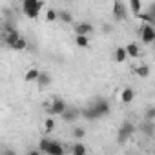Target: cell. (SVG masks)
Masks as SVG:
<instances>
[{
  "instance_id": "1",
  "label": "cell",
  "mask_w": 155,
  "mask_h": 155,
  "mask_svg": "<svg viewBox=\"0 0 155 155\" xmlns=\"http://www.w3.org/2000/svg\"><path fill=\"white\" fill-rule=\"evenodd\" d=\"M110 111H111L110 102H108L106 99H102V97H97V99H93V101L82 110V117H84L86 120H99V119H102V117H108Z\"/></svg>"
},
{
  "instance_id": "2",
  "label": "cell",
  "mask_w": 155,
  "mask_h": 155,
  "mask_svg": "<svg viewBox=\"0 0 155 155\" xmlns=\"http://www.w3.org/2000/svg\"><path fill=\"white\" fill-rule=\"evenodd\" d=\"M38 148H40L44 153H49V155H64V146H62L58 140H51V139H48V137H42V139H40Z\"/></svg>"
},
{
  "instance_id": "3",
  "label": "cell",
  "mask_w": 155,
  "mask_h": 155,
  "mask_svg": "<svg viewBox=\"0 0 155 155\" xmlns=\"http://www.w3.org/2000/svg\"><path fill=\"white\" fill-rule=\"evenodd\" d=\"M22 11L28 18L35 20V18H38V15L42 11V2L40 0H22Z\"/></svg>"
},
{
  "instance_id": "4",
  "label": "cell",
  "mask_w": 155,
  "mask_h": 155,
  "mask_svg": "<svg viewBox=\"0 0 155 155\" xmlns=\"http://www.w3.org/2000/svg\"><path fill=\"white\" fill-rule=\"evenodd\" d=\"M133 133H135V126H133L130 120H124V122L119 126V131H117V142H119V144H126V142L131 139Z\"/></svg>"
},
{
  "instance_id": "5",
  "label": "cell",
  "mask_w": 155,
  "mask_h": 155,
  "mask_svg": "<svg viewBox=\"0 0 155 155\" xmlns=\"http://www.w3.org/2000/svg\"><path fill=\"white\" fill-rule=\"evenodd\" d=\"M66 110H68V106H66V102H64L60 97H55V99L46 106V113L51 115V117H55V115H62Z\"/></svg>"
},
{
  "instance_id": "6",
  "label": "cell",
  "mask_w": 155,
  "mask_h": 155,
  "mask_svg": "<svg viewBox=\"0 0 155 155\" xmlns=\"http://www.w3.org/2000/svg\"><path fill=\"white\" fill-rule=\"evenodd\" d=\"M111 15H113V20H117V22H124L128 18V8L122 4V0H115Z\"/></svg>"
},
{
  "instance_id": "7",
  "label": "cell",
  "mask_w": 155,
  "mask_h": 155,
  "mask_svg": "<svg viewBox=\"0 0 155 155\" xmlns=\"http://www.w3.org/2000/svg\"><path fill=\"white\" fill-rule=\"evenodd\" d=\"M140 38L144 44H151L155 42V28L151 24H144L142 29H140Z\"/></svg>"
},
{
  "instance_id": "8",
  "label": "cell",
  "mask_w": 155,
  "mask_h": 155,
  "mask_svg": "<svg viewBox=\"0 0 155 155\" xmlns=\"http://www.w3.org/2000/svg\"><path fill=\"white\" fill-rule=\"evenodd\" d=\"M81 115H82V110H79V108H68L60 117H62V120H64V122L71 124V122H75L77 119H79Z\"/></svg>"
},
{
  "instance_id": "9",
  "label": "cell",
  "mask_w": 155,
  "mask_h": 155,
  "mask_svg": "<svg viewBox=\"0 0 155 155\" xmlns=\"http://www.w3.org/2000/svg\"><path fill=\"white\" fill-rule=\"evenodd\" d=\"M93 31V24L91 22H77L75 24V33L77 35H90Z\"/></svg>"
},
{
  "instance_id": "10",
  "label": "cell",
  "mask_w": 155,
  "mask_h": 155,
  "mask_svg": "<svg viewBox=\"0 0 155 155\" xmlns=\"http://www.w3.org/2000/svg\"><path fill=\"white\" fill-rule=\"evenodd\" d=\"M2 38H4V44H6L8 48H11V46L20 38V33H18L17 29H13V31H9V33H2Z\"/></svg>"
},
{
  "instance_id": "11",
  "label": "cell",
  "mask_w": 155,
  "mask_h": 155,
  "mask_svg": "<svg viewBox=\"0 0 155 155\" xmlns=\"http://www.w3.org/2000/svg\"><path fill=\"white\" fill-rule=\"evenodd\" d=\"M140 131L146 135V137H153L155 135V120H144L140 124Z\"/></svg>"
},
{
  "instance_id": "12",
  "label": "cell",
  "mask_w": 155,
  "mask_h": 155,
  "mask_svg": "<svg viewBox=\"0 0 155 155\" xmlns=\"http://www.w3.org/2000/svg\"><path fill=\"white\" fill-rule=\"evenodd\" d=\"M133 99H135V91H133L131 88H124V90L120 91V101H122L124 104H130Z\"/></svg>"
},
{
  "instance_id": "13",
  "label": "cell",
  "mask_w": 155,
  "mask_h": 155,
  "mask_svg": "<svg viewBox=\"0 0 155 155\" xmlns=\"http://www.w3.org/2000/svg\"><path fill=\"white\" fill-rule=\"evenodd\" d=\"M113 58H115L117 64H122V62L128 58V51H126V48H117L115 53H113Z\"/></svg>"
},
{
  "instance_id": "14",
  "label": "cell",
  "mask_w": 155,
  "mask_h": 155,
  "mask_svg": "<svg viewBox=\"0 0 155 155\" xmlns=\"http://www.w3.org/2000/svg\"><path fill=\"white\" fill-rule=\"evenodd\" d=\"M126 51H128V57H131V58H137V57L140 55V48H139V44H135V42H130V44L126 46Z\"/></svg>"
},
{
  "instance_id": "15",
  "label": "cell",
  "mask_w": 155,
  "mask_h": 155,
  "mask_svg": "<svg viewBox=\"0 0 155 155\" xmlns=\"http://www.w3.org/2000/svg\"><path fill=\"white\" fill-rule=\"evenodd\" d=\"M38 86L40 88H46V86H49L51 84V75L49 73H46V71H40V75H38Z\"/></svg>"
},
{
  "instance_id": "16",
  "label": "cell",
  "mask_w": 155,
  "mask_h": 155,
  "mask_svg": "<svg viewBox=\"0 0 155 155\" xmlns=\"http://www.w3.org/2000/svg\"><path fill=\"white\" fill-rule=\"evenodd\" d=\"M38 75H40V71H38L37 68H29L24 79H26L28 82H37V81H38Z\"/></svg>"
},
{
  "instance_id": "17",
  "label": "cell",
  "mask_w": 155,
  "mask_h": 155,
  "mask_svg": "<svg viewBox=\"0 0 155 155\" xmlns=\"http://www.w3.org/2000/svg\"><path fill=\"white\" fill-rule=\"evenodd\" d=\"M130 9H131V13L135 17H139L142 13V2L140 0H130Z\"/></svg>"
},
{
  "instance_id": "18",
  "label": "cell",
  "mask_w": 155,
  "mask_h": 155,
  "mask_svg": "<svg viewBox=\"0 0 155 155\" xmlns=\"http://www.w3.org/2000/svg\"><path fill=\"white\" fill-rule=\"evenodd\" d=\"M58 20L64 22V24H73V15L69 11H66V9H60L58 11Z\"/></svg>"
},
{
  "instance_id": "19",
  "label": "cell",
  "mask_w": 155,
  "mask_h": 155,
  "mask_svg": "<svg viewBox=\"0 0 155 155\" xmlns=\"http://www.w3.org/2000/svg\"><path fill=\"white\" fill-rule=\"evenodd\" d=\"M86 151H88V148L84 144H81V142H75L71 146V153L73 155H86Z\"/></svg>"
},
{
  "instance_id": "20",
  "label": "cell",
  "mask_w": 155,
  "mask_h": 155,
  "mask_svg": "<svg viewBox=\"0 0 155 155\" xmlns=\"http://www.w3.org/2000/svg\"><path fill=\"white\" fill-rule=\"evenodd\" d=\"M90 35H77L75 37V42H77V46L79 48H88L90 46V38H88Z\"/></svg>"
},
{
  "instance_id": "21",
  "label": "cell",
  "mask_w": 155,
  "mask_h": 155,
  "mask_svg": "<svg viewBox=\"0 0 155 155\" xmlns=\"http://www.w3.org/2000/svg\"><path fill=\"white\" fill-rule=\"evenodd\" d=\"M11 49H15V51H24V49H28V40H26L24 37H20V38L11 46Z\"/></svg>"
},
{
  "instance_id": "22",
  "label": "cell",
  "mask_w": 155,
  "mask_h": 155,
  "mask_svg": "<svg viewBox=\"0 0 155 155\" xmlns=\"http://www.w3.org/2000/svg\"><path fill=\"white\" fill-rule=\"evenodd\" d=\"M135 73L140 77V79H146V77H150V68L146 64H140V66L135 68Z\"/></svg>"
},
{
  "instance_id": "23",
  "label": "cell",
  "mask_w": 155,
  "mask_h": 155,
  "mask_svg": "<svg viewBox=\"0 0 155 155\" xmlns=\"http://www.w3.org/2000/svg\"><path fill=\"white\" fill-rule=\"evenodd\" d=\"M71 135H73V139H75V140H81V139H84V137H86V130H84V128H81V126H75V128H73V131H71Z\"/></svg>"
},
{
  "instance_id": "24",
  "label": "cell",
  "mask_w": 155,
  "mask_h": 155,
  "mask_svg": "<svg viewBox=\"0 0 155 155\" xmlns=\"http://www.w3.org/2000/svg\"><path fill=\"white\" fill-rule=\"evenodd\" d=\"M144 120H155V106H150L144 110Z\"/></svg>"
},
{
  "instance_id": "25",
  "label": "cell",
  "mask_w": 155,
  "mask_h": 155,
  "mask_svg": "<svg viewBox=\"0 0 155 155\" xmlns=\"http://www.w3.org/2000/svg\"><path fill=\"white\" fill-rule=\"evenodd\" d=\"M46 20H48V22H55V20H58V11H55V9H48V11H46Z\"/></svg>"
},
{
  "instance_id": "26",
  "label": "cell",
  "mask_w": 155,
  "mask_h": 155,
  "mask_svg": "<svg viewBox=\"0 0 155 155\" xmlns=\"http://www.w3.org/2000/svg\"><path fill=\"white\" fill-rule=\"evenodd\" d=\"M139 18H140L144 24H151V26L155 24V18H153V17H151L148 11H146V13H140V15H139Z\"/></svg>"
},
{
  "instance_id": "27",
  "label": "cell",
  "mask_w": 155,
  "mask_h": 155,
  "mask_svg": "<svg viewBox=\"0 0 155 155\" xmlns=\"http://www.w3.org/2000/svg\"><path fill=\"white\" fill-rule=\"evenodd\" d=\"M44 128H46V131H48V133H51V131L55 130V120H53V117H51V115L46 119V122H44Z\"/></svg>"
},
{
  "instance_id": "28",
  "label": "cell",
  "mask_w": 155,
  "mask_h": 155,
  "mask_svg": "<svg viewBox=\"0 0 155 155\" xmlns=\"http://www.w3.org/2000/svg\"><path fill=\"white\" fill-rule=\"evenodd\" d=\"M148 13H150V15H151V17L155 18V2H153V4L150 6V9H148Z\"/></svg>"
},
{
  "instance_id": "29",
  "label": "cell",
  "mask_w": 155,
  "mask_h": 155,
  "mask_svg": "<svg viewBox=\"0 0 155 155\" xmlns=\"http://www.w3.org/2000/svg\"><path fill=\"white\" fill-rule=\"evenodd\" d=\"M102 31H104V33H111V26H110V24H104V26H102Z\"/></svg>"
}]
</instances>
